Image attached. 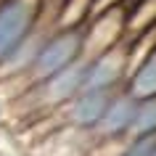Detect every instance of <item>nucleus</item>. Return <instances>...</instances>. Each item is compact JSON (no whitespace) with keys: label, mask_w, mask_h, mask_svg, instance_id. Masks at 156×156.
Returning <instances> with one entry per match:
<instances>
[{"label":"nucleus","mask_w":156,"mask_h":156,"mask_svg":"<svg viewBox=\"0 0 156 156\" xmlns=\"http://www.w3.org/2000/svg\"><path fill=\"white\" fill-rule=\"evenodd\" d=\"M82 56H85V27L56 29L42 42L40 53H37L32 69H29V80L34 85H40L45 80H50L53 74H58L61 69L72 66L74 61H80Z\"/></svg>","instance_id":"nucleus-1"},{"label":"nucleus","mask_w":156,"mask_h":156,"mask_svg":"<svg viewBox=\"0 0 156 156\" xmlns=\"http://www.w3.org/2000/svg\"><path fill=\"white\" fill-rule=\"evenodd\" d=\"M45 0H0V66L37 29Z\"/></svg>","instance_id":"nucleus-2"},{"label":"nucleus","mask_w":156,"mask_h":156,"mask_svg":"<svg viewBox=\"0 0 156 156\" xmlns=\"http://www.w3.org/2000/svg\"><path fill=\"white\" fill-rule=\"evenodd\" d=\"M130 77V42H116L114 48L103 50L90 58L85 90H119V85Z\"/></svg>","instance_id":"nucleus-3"},{"label":"nucleus","mask_w":156,"mask_h":156,"mask_svg":"<svg viewBox=\"0 0 156 156\" xmlns=\"http://www.w3.org/2000/svg\"><path fill=\"white\" fill-rule=\"evenodd\" d=\"M87 66H90V58L82 56L80 61H74L72 66L61 69L58 74H53L50 80L34 85V90L40 95L42 103H50V106H58V103H72L80 93L85 90V80H87Z\"/></svg>","instance_id":"nucleus-4"},{"label":"nucleus","mask_w":156,"mask_h":156,"mask_svg":"<svg viewBox=\"0 0 156 156\" xmlns=\"http://www.w3.org/2000/svg\"><path fill=\"white\" fill-rule=\"evenodd\" d=\"M116 95V90H82L72 103H66V119L77 130H98L103 116L108 111V103Z\"/></svg>","instance_id":"nucleus-5"},{"label":"nucleus","mask_w":156,"mask_h":156,"mask_svg":"<svg viewBox=\"0 0 156 156\" xmlns=\"http://www.w3.org/2000/svg\"><path fill=\"white\" fill-rule=\"evenodd\" d=\"M135 111H138V101L132 98L124 87L116 90V95L111 98V103H108L106 116H103V122H101V127L95 132H98L101 138H106V140L130 135L132 122H135Z\"/></svg>","instance_id":"nucleus-6"},{"label":"nucleus","mask_w":156,"mask_h":156,"mask_svg":"<svg viewBox=\"0 0 156 156\" xmlns=\"http://www.w3.org/2000/svg\"><path fill=\"white\" fill-rule=\"evenodd\" d=\"M124 90L130 93L135 101L156 98V48L132 69V74L124 82Z\"/></svg>","instance_id":"nucleus-7"},{"label":"nucleus","mask_w":156,"mask_h":156,"mask_svg":"<svg viewBox=\"0 0 156 156\" xmlns=\"http://www.w3.org/2000/svg\"><path fill=\"white\" fill-rule=\"evenodd\" d=\"M98 0H64L61 13H58V27L61 29H77L85 24V19L93 13Z\"/></svg>","instance_id":"nucleus-8"},{"label":"nucleus","mask_w":156,"mask_h":156,"mask_svg":"<svg viewBox=\"0 0 156 156\" xmlns=\"http://www.w3.org/2000/svg\"><path fill=\"white\" fill-rule=\"evenodd\" d=\"M148 132H156V98L138 101V111H135L130 135L138 138V135H148Z\"/></svg>","instance_id":"nucleus-9"},{"label":"nucleus","mask_w":156,"mask_h":156,"mask_svg":"<svg viewBox=\"0 0 156 156\" xmlns=\"http://www.w3.org/2000/svg\"><path fill=\"white\" fill-rule=\"evenodd\" d=\"M122 156H156V132L132 138L122 151Z\"/></svg>","instance_id":"nucleus-10"}]
</instances>
